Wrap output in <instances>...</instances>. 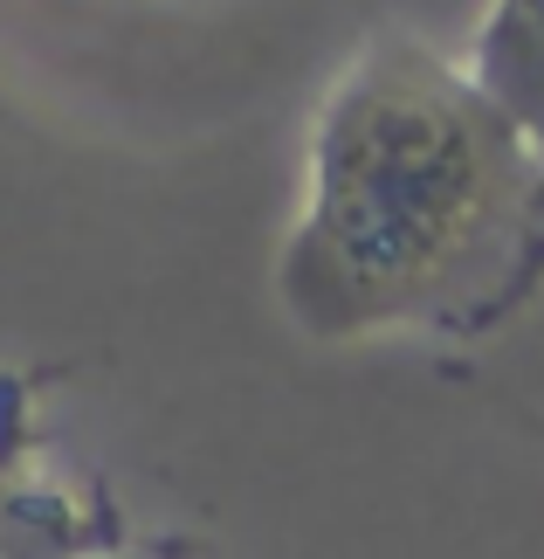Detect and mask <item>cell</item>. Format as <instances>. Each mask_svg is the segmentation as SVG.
Returning a JSON list of instances; mask_svg holds the SVG:
<instances>
[{"instance_id": "cell-1", "label": "cell", "mask_w": 544, "mask_h": 559, "mask_svg": "<svg viewBox=\"0 0 544 559\" xmlns=\"http://www.w3.org/2000/svg\"><path fill=\"white\" fill-rule=\"evenodd\" d=\"M544 297V139L469 56L373 28L324 83L276 305L317 346H475Z\"/></svg>"}, {"instance_id": "cell-2", "label": "cell", "mask_w": 544, "mask_h": 559, "mask_svg": "<svg viewBox=\"0 0 544 559\" xmlns=\"http://www.w3.org/2000/svg\"><path fill=\"white\" fill-rule=\"evenodd\" d=\"M132 546L104 477L70 469L41 428V380L0 367V559H111Z\"/></svg>"}, {"instance_id": "cell-3", "label": "cell", "mask_w": 544, "mask_h": 559, "mask_svg": "<svg viewBox=\"0 0 544 559\" xmlns=\"http://www.w3.org/2000/svg\"><path fill=\"white\" fill-rule=\"evenodd\" d=\"M469 70L544 139V0H489L469 41Z\"/></svg>"}, {"instance_id": "cell-4", "label": "cell", "mask_w": 544, "mask_h": 559, "mask_svg": "<svg viewBox=\"0 0 544 559\" xmlns=\"http://www.w3.org/2000/svg\"><path fill=\"white\" fill-rule=\"evenodd\" d=\"M111 559H221V552L201 546V539H132V546H118Z\"/></svg>"}]
</instances>
